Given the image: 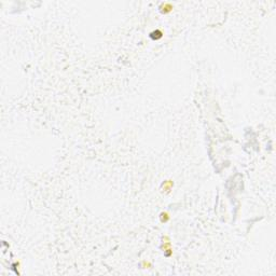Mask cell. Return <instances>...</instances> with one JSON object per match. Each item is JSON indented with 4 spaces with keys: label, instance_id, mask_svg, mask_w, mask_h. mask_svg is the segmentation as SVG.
Listing matches in <instances>:
<instances>
[{
    "label": "cell",
    "instance_id": "1",
    "mask_svg": "<svg viewBox=\"0 0 276 276\" xmlns=\"http://www.w3.org/2000/svg\"><path fill=\"white\" fill-rule=\"evenodd\" d=\"M161 10H162V12H164V13H168V12H170V11L173 10V6H171L170 3H167V2L162 3Z\"/></svg>",
    "mask_w": 276,
    "mask_h": 276
},
{
    "label": "cell",
    "instance_id": "2",
    "mask_svg": "<svg viewBox=\"0 0 276 276\" xmlns=\"http://www.w3.org/2000/svg\"><path fill=\"white\" fill-rule=\"evenodd\" d=\"M173 184H173V182H171V181H166L165 184H163V188H164V190H165V191H169V190H170V188L173 187Z\"/></svg>",
    "mask_w": 276,
    "mask_h": 276
},
{
    "label": "cell",
    "instance_id": "3",
    "mask_svg": "<svg viewBox=\"0 0 276 276\" xmlns=\"http://www.w3.org/2000/svg\"><path fill=\"white\" fill-rule=\"evenodd\" d=\"M161 218H162V221H163V222H166V221H167V220L169 219V216H168L167 212H162Z\"/></svg>",
    "mask_w": 276,
    "mask_h": 276
}]
</instances>
